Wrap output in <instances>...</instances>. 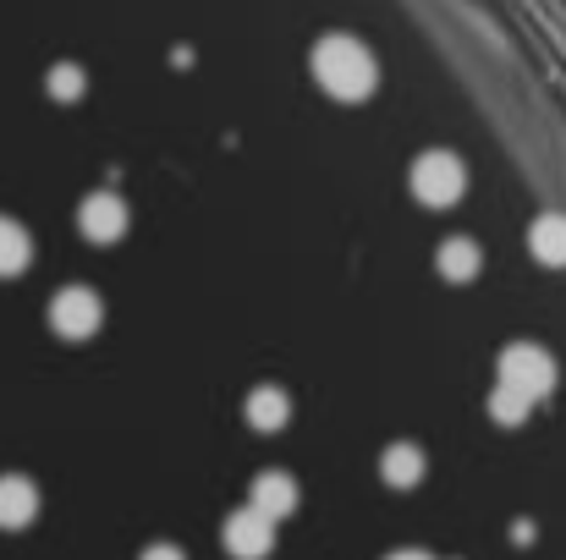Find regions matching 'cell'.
Here are the masks:
<instances>
[{
	"mask_svg": "<svg viewBox=\"0 0 566 560\" xmlns=\"http://www.w3.org/2000/svg\"><path fill=\"white\" fill-rule=\"evenodd\" d=\"M314 83L331 99H342V105L369 99L379 83V66H375V55H369V44L353 39V33H325L314 44Z\"/></svg>",
	"mask_w": 566,
	"mask_h": 560,
	"instance_id": "obj_1",
	"label": "cell"
},
{
	"mask_svg": "<svg viewBox=\"0 0 566 560\" xmlns=\"http://www.w3.org/2000/svg\"><path fill=\"white\" fill-rule=\"evenodd\" d=\"M462 187H468V171H462V160H457L451 149H429V155L412 160V198H418V203L451 209V203L462 198Z\"/></svg>",
	"mask_w": 566,
	"mask_h": 560,
	"instance_id": "obj_2",
	"label": "cell"
},
{
	"mask_svg": "<svg viewBox=\"0 0 566 560\" xmlns=\"http://www.w3.org/2000/svg\"><path fill=\"white\" fill-rule=\"evenodd\" d=\"M501 384L517 390V395H528V401H545V395L556 390V363H551V352L534 347V341H512V347L501 352Z\"/></svg>",
	"mask_w": 566,
	"mask_h": 560,
	"instance_id": "obj_3",
	"label": "cell"
},
{
	"mask_svg": "<svg viewBox=\"0 0 566 560\" xmlns=\"http://www.w3.org/2000/svg\"><path fill=\"white\" fill-rule=\"evenodd\" d=\"M99 319H105V308H99V297L88 286H66L50 303V325H55L61 341H88L99 330Z\"/></svg>",
	"mask_w": 566,
	"mask_h": 560,
	"instance_id": "obj_4",
	"label": "cell"
},
{
	"mask_svg": "<svg viewBox=\"0 0 566 560\" xmlns=\"http://www.w3.org/2000/svg\"><path fill=\"white\" fill-rule=\"evenodd\" d=\"M77 231H83L88 242H116V236L127 231V203H122L116 192H88V198L77 203Z\"/></svg>",
	"mask_w": 566,
	"mask_h": 560,
	"instance_id": "obj_5",
	"label": "cell"
},
{
	"mask_svg": "<svg viewBox=\"0 0 566 560\" xmlns=\"http://www.w3.org/2000/svg\"><path fill=\"white\" fill-rule=\"evenodd\" d=\"M226 550L237 560H264L275 550V522L270 517H259L253 506H242L231 522H226Z\"/></svg>",
	"mask_w": 566,
	"mask_h": 560,
	"instance_id": "obj_6",
	"label": "cell"
},
{
	"mask_svg": "<svg viewBox=\"0 0 566 560\" xmlns=\"http://www.w3.org/2000/svg\"><path fill=\"white\" fill-rule=\"evenodd\" d=\"M39 517V489H33V478H22V473H6L0 478V528H28Z\"/></svg>",
	"mask_w": 566,
	"mask_h": 560,
	"instance_id": "obj_7",
	"label": "cell"
},
{
	"mask_svg": "<svg viewBox=\"0 0 566 560\" xmlns=\"http://www.w3.org/2000/svg\"><path fill=\"white\" fill-rule=\"evenodd\" d=\"M242 418H248L259 434H275V429L292 418V395H286L281 384H259V390H248V401H242Z\"/></svg>",
	"mask_w": 566,
	"mask_h": 560,
	"instance_id": "obj_8",
	"label": "cell"
},
{
	"mask_svg": "<svg viewBox=\"0 0 566 560\" xmlns=\"http://www.w3.org/2000/svg\"><path fill=\"white\" fill-rule=\"evenodd\" d=\"M259 517H292L297 511V484H292V473H259L253 478V500H248Z\"/></svg>",
	"mask_w": 566,
	"mask_h": 560,
	"instance_id": "obj_9",
	"label": "cell"
},
{
	"mask_svg": "<svg viewBox=\"0 0 566 560\" xmlns=\"http://www.w3.org/2000/svg\"><path fill=\"white\" fill-rule=\"evenodd\" d=\"M528 247H534V258H539V264L562 270L566 264V214H539V220H534V231H528Z\"/></svg>",
	"mask_w": 566,
	"mask_h": 560,
	"instance_id": "obj_10",
	"label": "cell"
},
{
	"mask_svg": "<svg viewBox=\"0 0 566 560\" xmlns=\"http://www.w3.org/2000/svg\"><path fill=\"white\" fill-rule=\"evenodd\" d=\"M423 467H429V462H423L418 445H390V451L379 456V478H385L390 489H412V484L423 478Z\"/></svg>",
	"mask_w": 566,
	"mask_h": 560,
	"instance_id": "obj_11",
	"label": "cell"
},
{
	"mask_svg": "<svg viewBox=\"0 0 566 560\" xmlns=\"http://www.w3.org/2000/svg\"><path fill=\"white\" fill-rule=\"evenodd\" d=\"M479 264H484V253H479L473 236H451V242H440V275H446V281H473Z\"/></svg>",
	"mask_w": 566,
	"mask_h": 560,
	"instance_id": "obj_12",
	"label": "cell"
},
{
	"mask_svg": "<svg viewBox=\"0 0 566 560\" xmlns=\"http://www.w3.org/2000/svg\"><path fill=\"white\" fill-rule=\"evenodd\" d=\"M28 258H33V236H28L17 220L0 214V275H22Z\"/></svg>",
	"mask_w": 566,
	"mask_h": 560,
	"instance_id": "obj_13",
	"label": "cell"
},
{
	"mask_svg": "<svg viewBox=\"0 0 566 560\" xmlns=\"http://www.w3.org/2000/svg\"><path fill=\"white\" fill-rule=\"evenodd\" d=\"M528 412H534V401H528V395H517V390H506V384H495V390H490V418H495L501 429H523V423H528Z\"/></svg>",
	"mask_w": 566,
	"mask_h": 560,
	"instance_id": "obj_14",
	"label": "cell"
},
{
	"mask_svg": "<svg viewBox=\"0 0 566 560\" xmlns=\"http://www.w3.org/2000/svg\"><path fill=\"white\" fill-rule=\"evenodd\" d=\"M83 88H88V77H83V66H77V61H61V66H50V99L72 105V99H83Z\"/></svg>",
	"mask_w": 566,
	"mask_h": 560,
	"instance_id": "obj_15",
	"label": "cell"
},
{
	"mask_svg": "<svg viewBox=\"0 0 566 560\" xmlns=\"http://www.w3.org/2000/svg\"><path fill=\"white\" fill-rule=\"evenodd\" d=\"M144 560H188V556H182L177 545H149V550H144Z\"/></svg>",
	"mask_w": 566,
	"mask_h": 560,
	"instance_id": "obj_16",
	"label": "cell"
},
{
	"mask_svg": "<svg viewBox=\"0 0 566 560\" xmlns=\"http://www.w3.org/2000/svg\"><path fill=\"white\" fill-rule=\"evenodd\" d=\"M385 560H434V556H423V550H396V556H385Z\"/></svg>",
	"mask_w": 566,
	"mask_h": 560,
	"instance_id": "obj_17",
	"label": "cell"
}]
</instances>
